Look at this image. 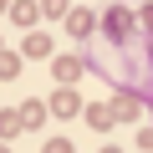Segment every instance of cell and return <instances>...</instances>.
I'll list each match as a JSON object with an SVG mask.
<instances>
[{
	"instance_id": "9",
	"label": "cell",
	"mask_w": 153,
	"mask_h": 153,
	"mask_svg": "<svg viewBox=\"0 0 153 153\" xmlns=\"http://www.w3.org/2000/svg\"><path fill=\"white\" fill-rule=\"evenodd\" d=\"M87 123H92V128H112V112H107V107H87Z\"/></svg>"
},
{
	"instance_id": "15",
	"label": "cell",
	"mask_w": 153,
	"mask_h": 153,
	"mask_svg": "<svg viewBox=\"0 0 153 153\" xmlns=\"http://www.w3.org/2000/svg\"><path fill=\"white\" fill-rule=\"evenodd\" d=\"M0 153H5V148H0Z\"/></svg>"
},
{
	"instance_id": "1",
	"label": "cell",
	"mask_w": 153,
	"mask_h": 153,
	"mask_svg": "<svg viewBox=\"0 0 153 153\" xmlns=\"http://www.w3.org/2000/svg\"><path fill=\"white\" fill-rule=\"evenodd\" d=\"M112 51H117V56L92 51V56H87V66H92V71H102L107 82H117V92H128L133 102H148V112H153V56H148L143 36L117 41Z\"/></svg>"
},
{
	"instance_id": "6",
	"label": "cell",
	"mask_w": 153,
	"mask_h": 153,
	"mask_svg": "<svg viewBox=\"0 0 153 153\" xmlns=\"http://www.w3.org/2000/svg\"><path fill=\"white\" fill-rule=\"evenodd\" d=\"M51 112H61V117L82 112V102H76V92H56V97H51Z\"/></svg>"
},
{
	"instance_id": "14",
	"label": "cell",
	"mask_w": 153,
	"mask_h": 153,
	"mask_svg": "<svg viewBox=\"0 0 153 153\" xmlns=\"http://www.w3.org/2000/svg\"><path fill=\"white\" fill-rule=\"evenodd\" d=\"M0 10H5V0H0Z\"/></svg>"
},
{
	"instance_id": "11",
	"label": "cell",
	"mask_w": 153,
	"mask_h": 153,
	"mask_svg": "<svg viewBox=\"0 0 153 153\" xmlns=\"http://www.w3.org/2000/svg\"><path fill=\"white\" fill-rule=\"evenodd\" d=\"M41 153H71V143H66V138H51V143H46Z\"/></svg>"
},
{
	"instance_id": "10",
	"label": "cell",
	"mask_w": 153,
	"mask_h": 153,
	"mask_svg": "<svg viewBox=\"0 0 153 153\" xmlns=\"http://www.w3.org/2000/svg\"><path fill=\"white\" fill-rule=\"evenodd\" d=\"M16 128H21L16 112H0V138H16Z\"/></svg>"
},
{
	"instance_id": "8",
	"label": "cell",
	"mask_w": 153,
	"mask_h": 153,
	"mask_svg": "<svg viewBox=\"0 0 153 153\" xmlns=\"http://www.w3.org/2000/svg\"><path fill=\"white\" fill-rule=\"evenodd\" d=\"M26 56H51V41H46V36H31V41H26Z\"/></svg>"
},
{
	"instance_id": "7",
	"label": "cell",
	"mask_w": 153,
	"mask_h": 153,
	"mask_svg": "<svg viewBox=\"0 0 153 153\" xmlns=\"http://www.w3.org/2000/svg\"><path fill=\"white\" fill-rule=\"evenodd\" d=\"M66 10H71L66 0H41V16H51V21H66Z\"/></svg>"
},
{
	"instance_id": "5",
	"label": "cell",
	"mask_w": 153,
	"mask_h": 153,
	"mask_svg": "<svg viewBox=\"0 0 153 153\" xmlns=\"http://www.w3.org/2000/svg\"><path fill=\"white\" fill-rule=\"evenodd\" d=\"M51 71H56V82H71V76L82 71V61H76V56H56V61H51Z\"/></svg>"
},
{
	"instance_id": "13",
	"label": "cell",
	"mask_w": 153,
	"mask_h": 153,
	"mask_svg": "<svg viewBox=\"0 0 153 153\" xmlns=\"http://www.w3.org/2000/svg\"><path fill=\"white\" fill-rule=\"evenodd\" d=\"M102 153H117V148H102Z\"/></svg>"
},
{
	"instance_id": "2",
	"label": "cell",
	"mask_w": 153,
	"mask_h": 153,
	"mask_svg": "<svg viewBox=\"0 0 153 153\" xmlns=\"http://www.w3.org/2000/svg\"><path fill=\"white\" fill-rule=\"evenodd\" d=\"M102 36H107V46H117V41H133V36H138V26H133V10H128V5H112V10L102 16Z\"/></svg>"
},
{
	"instance_id": "3",
	"label": "cell",
	"mask_w": 153,
	"mask_h": 153,
	"mask_svg": "<svg viewBox=\"0 0 153 153\" xmlns=\"http://www.w3.org/2000/svg\"><path fill=\"white\" fill-rule=\"evenodd\" d=\"M92 26H97V21H92V10H66V31H71V36H82V41H87V36H92Z\"/></svg>"
},
{
	"instance_id": "4",
	"label": "cell",
	"mask_w": 153,
	"mask_h": 153,
	"mask_svg": "<svg viewBox=\"0 0 153 153\" xmlns=\"http://www.w3.org/2000/svg\"><path fill=\"white\" fill-rule=\"evenodd\" d=\"M36 16H41L36 0H16V5H10V21H16V26H36Z\"/></svg>"
},
{
	"instance_id": "12",
	"label": "cell",
	"mask_w": 153,
	"mask_h": 153,
	"mask_svg": "<svg viewBox=\"0 0 153 153\" xmlns=\"http://www.w3.org/2000/svg\"><path fill=\"white\" fill-rule=\"evenodd\" d=\"M143 26H148V31H153V5H143Z\"/></svg>"
}]
</instances>
